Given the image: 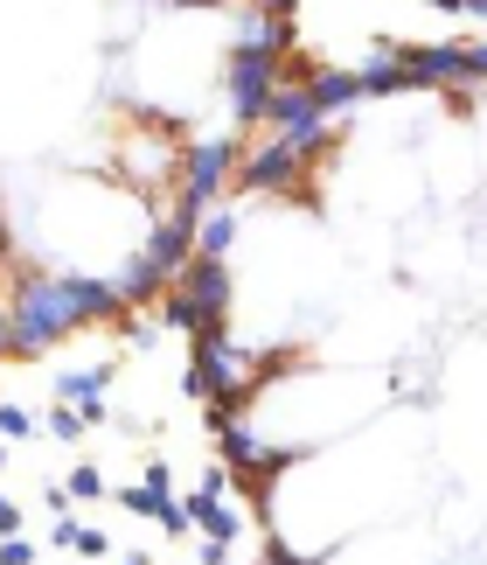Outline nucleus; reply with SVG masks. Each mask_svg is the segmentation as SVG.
<instances>
[{"instance_id":"obj_14","label":"nucleus","mask_w":487,"mask_h":565,"mask_svg":"<svg viewBox=\"0 0 487 565\" xmlns=\"http://www.w3.org/2000/svg\"><path fill=\"white\" fill-rule=\"evenodd\" d=\"M84 426H91V419H84V405H63V398L50 405V433H56V440H77Z\"/></svg>"},{"instance_id":"obj_7","label":"nucleus","mask_w":487,"mask_h":565,"mask_svg":"<svg viewBox=\"0 0 487 565\" xmlns=\"http://www.w3.org/2000/svg\"><path fill=\"white\" fill-rule=\"evenodd\" d=\"M300 168H306V161H300L285 140H264L258 154H244V161H237V182H244V189H258V195H272V189H293V182H300Z\"/></svg>"},{"instance_id":"obj_10","label":"nucleus","mask_w":487,"mask_h":565,"mask_svg":"<svg viewBox=\"0 0 487 565\" xmlns=\"http://www.w3.org/2000/svg\"><path fill=\"white\" fill-rule=\"evenodd\" d=\"M188 516H195V531H209V537H216V545H237V531H244V516L224 503V495H209V489H195Z\"/></svg>"},{"instance_id":"obj_3","label":"nucleus","mask_w":487,"mask_h":565,"mask_svg":"<svg viewBox=\"0 0 487 565\" xmlns=\"http://www.w3.org/2000/svg\"><path fill=\"white\" fill-rule=\"evenodd\" d=\"M279 84H285V56H279V50L230 42V56H224V105H230V126L264 119V105H272Z\"/></svg>"},{"instance_id":"obj_2","label":"nucleus","mask_w":487,"mask_h":565,"mask_svg":"<svg viewBox=\"0 0 487 565\" xmlns=\"http://www.w3.org/2000/svg\"><path fill=\"white\" fill-rule=\"evenodd\" d=\"M161 315L174 321V329H188V335H216L224 315H230V266L195 252L188 266L174 273V287L161 294Z\"/></svg>"},{"instance_id":"obj_13","label":"nucleus","mask_w":487,"mask_h":565,"mask_svg":"<svg viewBox=\"0 0 487 565\" xmlns=\"http://www.w3.org/2000/svg\"><path fill=\"white\" fill-rule=\"evenodd\" d=\"M56 545H71V552H84V558H105L112 545H105V531H91V524H71V510L56 516Z\"/></svg>"},{"instance_id":"obj_17","label":"nucleus","mask_w":487,"mask_h":565,"mask_svg":"<svg viewBox=\"0 0 487 565\" xmlns=\"http://www.w3.org/2000/svg\"><path fill=\"white\" fill-rule=\"evenodd\" d=\"M0 565H35V545H29V537H0Z\"/></svg>"},{"instance_id":"obj_11","label":"nucleus","mask_w":487,"mask_h":565,"mask_svg":"<svg viewBox=\"0 0 487 565\" xmlns=\"http://www.w3.org/2000/svg\"><path fill=\"white\" fill-rule=\"evenodd\" d=\"M397 92H411V71H404V56L376 50V56L362 63V98H397Z\"/></svg>"},{"instance_id":"obj_1","label":"nucleus","mask_w":487,"mask_h":565,"mask_svg":"<svg viewBox=\"0 0 487 565\" xmlns=\"http://www.w3.org/2000/svg\"><path fill=\"white\" fill-rule=\"evenodd\" d=\"M8 315H14V350L35 356L63 335L91 329V321L126 315V294L112 279H91V273H21L14 294H8Z\"/></svg>"},{"instance_id":"obj_15","label":"nucleus","mask_w":487,"mask_h":565,"mask_svg":"<svg viewBox=\"0 0 487 565\" xmlns=\"http://www.w3.org/2000/svg\"><path fill=\"white\" fill-rule=\"evenodd\" d=\"M0 433H8V440H35V419H29L21 405H8V398H0Z\"/></svg>"},{"instance_id":"obj_21","label":"nucleus","mask_w":487,"mask_h":565,"mask_svg":"<svg viewBox=\"0 0 487 565\" xmlns=\"http://www.w3.org/2000/svg\"><path fill=\"white\" fill-rule=\"evenodd\" d=\"M467 14H474V21H487V0H467Z\"/></svg>"},{"instance_id":"obj_9","label":"nucleus","mask_w":487,"mask_h":565,"mask_svg":"<svg viewBox=\"0 0 487 565\" xmlns=\"http://www.w3.org/2000/svg\"><path fill=\"white\" fill-rule=\"evenodd\" d=\"M306 84H314V98H321V113L335 119V113H348V105H362V71H306Z\"/></svg>"},{"instance_id":"obj_8","label":"nucleus","mask_w":487,"mask_h":565,"mask_svg":"<svg viewBox=\"0 0 487 565\" xmlns=\"http://www.w3.org/2000/svg\"><path fill=\"white\" fill-rule=\"evenodd\" d=\"M105 384H112V363H84V371H63V377H56V398H63V405H84V419L105 426V419H112Z\"/></svg>"},{"instance_id":"obj_22","label":"nucleus","mask_w":487,"mask_h":565,"mask_svg":"<svg viewBox=\"0 0 487 565\" xmlns=\"http://www.w3.org/2000/svg\"><path fill=\"white\" fill-rule=\"evenodd\" d=\"M0 468H8V447H0Z\"/></svg>"},{"instance_id":"obj_18","label":"nucleus","mask_w":487,"mask_h":565,"mask_svg":"<svg viewBox=\"0 0 487 565\" xmlns=\"http://www.w3.org/2000/svg\"><path fill=\"white\" fill-rule=\"evenodd\" d=\"M21 531V503H8V495H0V537H14Z\"/></svg>"},{"instance_id":"obj_12","label":"nucleus","mask_w":487,"mask_h":565,"mask_svg":"<svg viewBox=\"0 0 487 565\" xmlns=\"http://www.w3.org/2000/svg\"><path fill=\"white\" fill-rule=\"evenodd\" d=\"M237 224H244V216H237L230 203H224V210H203V224H195V252H203V258H230Z\"/></svg>"},{"instance_id":"obj_19","label":"nucleus","mask_w":487,"mask_h":565,"mask_svg":"<svg viewBox=\"0 0 487 565\" xmlns=\"http://www.w3.org/2000/svg\"><path fill=\"white\" fill-rule=\"evenodd\" d=\"M14 350V315H8V294H0V356Z\"/></svg>"},{"instance_id":"obj_5","label":"nucleus","mask_w":487,"mask_h":565,"mask_svg":"<svg viewBox=\"0 0 487 565\" xmlns=\"http://www.w3.org/2000/svg\"><path fill=\"white\" fill-rule=\"evenodd\" d=\"M251 371H258V363L244 356L224 329H216V335H195V363H188V391H195V398L230 405V398L251 391Z\"/></svg>"},{"instance_id":"obj_20","label":"nucleus","mask_w":487,"mask_h":565,"mask_svg":"<svg viewBox=\"0 0 487 565\" xmlns=\"http://www.w3.org/2000/svg\"><path fill=\"white\" fill-rule=\"evenodd\" d=\"M432 8H439V14H467V0H432Z\"/></svg>"},{"instance_id":"obj_6","label":"nucleus","mask_w":487,"mask_h":565,"mask_svg":"<svg viewBox=\"0 0 487 565\" xmlns=\"http://www.w3.org/2000/svg\"><path fill=\"white\" fill-rule=\"evenodd\" d=\"M237 134L230 140H203V147H188V161H182V195L174 203H188V210H209L216 195H224L230 182V168H237Z\"/></svg>"},{"instance_id":"obj_16","label":"nucleus","mask_w":487,"mask_h":565,"mask_svg":"<svg viewBox=\"0 0 487 565\" xmlns=\"http://www.w3.org/2000/svg\"><path fill=\"white\" fill-rule=\"evenodd\" d=\"M71 495H77V503H91V495H105V475H98V468H71Z\"/></svg>"},{"instance_id":"obj_4","label":"nucleus","mask_w":487,"mask_h":565,"mask_svg":"<svg viewBox=\"0 0 487 565\" xmlns=\"http://www.w3.org/2000/svg\"><path fill=\"white\" fill-rule=\"evenodd\" d=\"M264 126H272V140H285L300 161L327 154V140H335V119L321 113V98H314V84H306V77H285L279 84L272 105H264Z\"/></svg>"}]
</instances>
